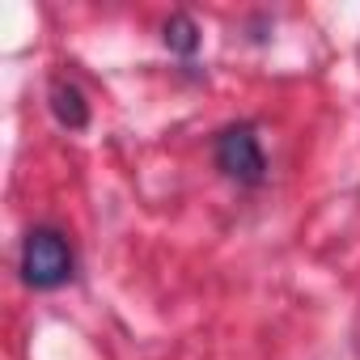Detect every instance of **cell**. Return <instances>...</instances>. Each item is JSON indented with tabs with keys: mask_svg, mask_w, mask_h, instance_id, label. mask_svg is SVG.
Listing matches in <instances>:
<instances>
[{
	"mask_svg": "<svg viewBox=\"0 0 360 360\" xmlns=\"http://www.w3.org/2000/svg\"><path fill=\"white\" fill-rule=\"evenodd\" d=\"M22 280L30 288H60L72 280V250L56 229H34L22 246Z\"/></svg>",
	"mask_w": 360,
	"mask_h": 360,
	"instance_id": "cell-1",
	"label": "cell"
},
{
	"mask_svg": "<svg viewBox=\"0 0 360 360\" xmlns=\"http://www.w3.org/2000/svg\"><path fill=\"white\" fill-rule=\"evenodd\" d=\"M217 165H221L225 178H233L242 187H259L267 178V157H263V144H259L250 123L225 127L217 136Z\"/></svg>",
	"mask_w": 360,
	"mask_h": 360,
	"instance_id": "cell-2",
	"label": "cell"
},
{
	"mask_svg": "<svg viewBox=\"0 0 360 360\" xmlns=\"http://www.w3.org/2000/svg\"><path fill=\"white\" fill-rule=\"evenodd\" d=\"M51 110H56V119H60L64 127H72V131H81V127L89 123V106H85V98H81V89H77L72 81H56V85H51Z\"/></svg>",
	"mask_w": 360,
	"mask_h": 360,
	"instance_id": "cell-3",
	"label": "cell"
},
{
	"mask_svg": "<svg viewBox=\"0 0 360 360\" xmlns=\"http://www.w3.org/2000/svg\"><path fill=\"white\" fill-rule=\"evenodd\" d=\"M165 47H169V51H178V56H191V51L200 47L195 22H191V18H183V13L169 18V22H165Z\"/></svg>",
	"mask_w": 360,
	"mask_h": 360,
	"instance_id": "cell-4",
	"label": "cell"
}]
</instances>
